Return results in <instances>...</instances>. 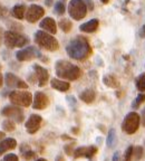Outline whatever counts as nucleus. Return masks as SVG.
<instances>
[{
    "mask_svg": "<svg viewBox=\"0 0 145 161\" xmlns=\"http://www.w3.org/2000/svg\"><path fill=\"white\" fill-rule=\"evenodd\" d=\"M3 75H1V73H0V87L3 86Z\"/></svg>",
    "mask_w": 145,
    "mask_h": 161,
    "instance_id": "obj_42",
    "label": "nucleus"
},
{
    "mask_svg": "<svg viewBox=\"0 0 145 161\" xmlns=\"http://www.w3.org/2000/svg\"><path fill=\"white\" fill-rule=\"evenodd\" d=\"M62 139H63V140H72V139H70L69 136H63Z\"/></svg>",
    "mask_w": 145,
    "mask_h": 161,
    "instance_id": "obj_43",
    "label": "nucleus"
},
{
    "mask_svg": "<svg viewBox=\"0 0 145 161\" xmlns=\"http://www.w3.org/2000/svg\"><path fill=\"white\" fill-rule=\"evenodd\" d=\"M54 10H55V14L58 16H62L66 13V6L63 1H57L55 3V7H54Z\"/></svg>",
    "mask_w": 145,
    "mask_h": 161,
    "instance_id": "obj_29",
    "label": "nucleus"
},
{
    "mask_svg": "<svg viewBox=\"0 0 145 161\" xmlns=\"http://www.w3.org/2000/svg\"><path fill=\"white\" fill-rule=\"evenodd\" d=\"M26 10H27V8H26L25 5H16L15 7L11 9V15H13L16 19L21 20L25 18Z\"/></svg>",
    "mask_w": 145,
    "mask_h": 161,
    "instance_id": "obj_22",
    "label": "nucleus"
},
{
    "mask_svg": "<svg viewBox=\"0 0 145 161\" xmlns=\"http://www.w3.org/2000/svg\"><path fill=\"white\" fill-rule=\"evenodd\" d=\"M116 143V132L114 129H110L108 131L107 138H106V144H107L108 148H113Z\"/></svg>",
    "mask_w": 145,
    "mask_h": 161,
    "instance_id": "obj_24",
    "label": "nucleus"
},
{
    "mask_svg": "<svg viewBox=\"0 0 145 161\" xmlns=\"http://www.w3.org/2000/svg\"><path fill=\"white\" fill-rule=\"evenodd\" d=\"M58 26H59V28L63 30L64 33H69L70 29H72V21H70L69 19H67V18H64V19H62L59 21Z\"/></svg>",
    "mask_w": 145,
    "mask_h": 161,
    "instance_id": "obj_25",
    "label": "nucleus"
},
{
    "mask_svg": "<svg viewBox=\"0 0 145 161\" xmlns=\"http://www.w3.org/2000/svg\"><path fill=\"white\" fill-rule=\"evenodd\" d=\"M132 153H133V146H130L126 149L125 153H124V161L132 160Z\"/></svg>",
    "mask_w": 145,
    "mask_h": 161,
    "instance_id": "obj_31",
    "label": "nucleus"
},
{
    "mask_svg": "<svg viewBox=\"0 0 145 161\" xmlns=\"http://www.w3.org/2000/svg\"><path fill=\"white\" fill-rule=\"evenodd\" d=\"M39 27L44 29L45 31L49 34H56L57 33V25L56 21L51 17H46L44 18L39 24Z\"/></svg>",
    "mask_w": 145,
    "mask_h": 161,
    "instance_id": "obj_16",
    "label": "nucleus"
},
{
    "mask_svg": "<svg viewBox=\"0 0 145 161\" xmlns=\"http://www.w3.org/2000/svg\"><path fill=\"white\" fill-rule=\"evenodd\" d=\"M103 83L110 88L120 87V82L113 74H106V75L103 76Z\"/></svg>",
    "mask_w": 145,
    "mask_h": 161,
    "instance_id": "obj_21",
    "label": "nucleus"
},
{
    "mask_svg": "<svg viewBox=\"0 0 145 161\" xmlns=\"http://www.w3.org/2000/svg\"><path fill=\"white\" fill-rule=\"evenodd\" d=\"M21 156H23V158L25 159L26 161H29V160H31V159L36 158V152L33 150H30L29 146H26V150L21 149Z\"/></svg>",
    "mask_w": 145,
    "mask_h": 161,
    "instance_id": "obj_26",
    "label": "nucleus"
},
{
    "mask_svg": "<svg viewBox=\"0 0 145 161\" xmlns=\"http://www.w3.org/2000/svg\"><path fill=\"white\" fill-rule=\"evenodd\" d=\"M87 6L84 0H72L68 3V14L74 20H82L87 15Z\"/></svg>",
    "mask_w": 145,
    "mask_h": 161,
    "instance_id": "obj_5",
    "label": "nucleus"
},
{
    "mask_svg": "<svg viewBox=\"0 0 145 161\" xmlns=\"http://www.w3.org/2000/svg\"><path fill=\"white\" fill-rule=\"evenodd\" d=\"M41 123H43V118L41 116L38 115V114H31L28 118V120L26 121L25 128L29 134H35L40 129Z\"/></svg>",
    "mask_w": 145,
    "mask_h": 161,
    "instance_id": "obj_11",
    "label": "nucleus"
},
{
    "mask_svg": "<svg viewBox=\"0 0 145 161\" xmlns=\"http://www.w3.org/2000/svg\"><path fill=\"white\" fill-rule=\"evenodd\" d=\"M33 69L35 72V76L38 80V86L40 87H43L45 86L46 84L48 83V80H49V73H48V70L46 68H44L43 66L40 65H35L33 66Z\"/></svg>",
    "mask_w": 145,
    "mask_h": 161,
    "instance_id": "obj_14",
    "label": "nucleus"
},
{
    "mask_svg": "<svg viewBox=\"0 0 145 161\" xmlns=\"http://www.w3.org/2000/svg\"><path fill=\"white\" fill-rule=\"evenodd\" d=\"M136 88L140 92H145V73H142L135 80Z\"/></svg>",
    "mask_w": 145,
    "mask_h": 161,
    "instance_id": "obj_27",
    "label": "nucleus"
},
{
    "mask_svg": "<svg viewBox=\"0 0 145 161\" xmlns=\"http://www.w3.org/2000/svg\"><path fill=\"white\" fill-rule=\"evenodd\" d=\"M97 147L95 146H87V147H79V148L75 149L74 150V158L78 159V158H88L92 159L93 157L97 153Z\"/></svg>",
    "mask_w": 145,
    "mask_h": 161,
    "instance_id": "obj_12",
    "label": "nucleus"
},
{
    "mask_svg": "<svg viewBox=\"0 0 145 161\" xmlns=\"http://www.w3.org/2000/svg\"><path fill=\"white\" fill-rule=\"evenodd\" d=\"M34 37H35V43L40 48H44V49L48 50V52H55V50H57L59 48L58 40L47 31L38 30L35 33Z\"/></svg>",
    "mask_w": 145,
    "mask_h": 161,
    "instance_id": "obj_3",
    "label": "nucleus"
},
{
    "mask_svg": "<svg viewBox=\"0 0 145 161\" xmlns=\"http://www.w3.org/2000/svg\"><path fill=\"white\" fill-rule=\"evenodd\" d=\"M0 70H1V65H0Z\"/></svg>",
    "mask_w": 145,
    "mask_h": 161,
    "instance_id": "obj_46",
    "label": "nucleus"
},
{
    "mask_svg": "<svg viewBox=\"0 0 145 161\" xmlns=\"http://www.w3.org/2000/svg\"><path fill=\"white\" fill-rule=\"evenodd\" d=\"M3 36H5V34H3V30L0 28V45H1V43H3Z\"/></svg>",
    "mask_w": 145,
    "mask_h": 161,
    "instance_id": "obj_38",
    "label": "nucleus"
},
{
    "mask_svg": "<svg viewBox=\"0 0 145 161\" xmlns=\"http://www.w3.org/2000/svg\"><path fill=\"white\" fill-rule=\"evenodd\" d=\"M99 26V20L94 18V19H90L89 21L87 23L83 24V25L79 26V30L80 31H84V33H94L96 31V29L98 28Z\"/></svg>",
    "mask_w": 145,
    "mask_h": 161,
    "instance_id": "obj_18",
    "label": "nucleus"
},
{
    "mask_svg": "<svg viewBox=\"0 0 145 161\" xmlns=\"http://www.w3.org/2000/svg\"><path fill=\"white\" fill-rule=\"evenodd\" d=\"M3 138H5V132H3V131H0V142L3 140Z\"/></svg>",
    "mask_w": 145,
    "mask_h": 161,
    "instance_id": "obj_40",
    "label": "nucleus"
},
{
    "mask_svg": "<svg viewBox=\"0 0 145 161\" xmlns=\"http://www.w3.org/2000/svg\"><path fill=\"white\" fill-rule=\"evenodd\" d=\"M79 98L86 104L93 103L96 98V92L92 88H87V90L83 91L82 93L79 94Z\"/></svg>",
    "mask_w": 145,
    "mask_h": 161,
    "instance_id": "obj_19",
    "label": "nucleus"
},
{
    "mask_svg": "<svg viewBox=\"0 0 145 161\" xmlns=\"http://www.w3.org/2000/svg\"><path fill=\"white\" fill-rule=\"evenodd\" d=\"M3 161H19V159H18V157L15 153H9L3 157Z\"/></svg>",
    "mask_w": 145,
    "mask_h": 161,
    "instance_id": "obj_32",
    "label": "nucleus"
},
{
    "mask_svg": "<svg viewBox=\"0 0 145 161\" xmlns=\"http://www.w3.org/2000/svg\"><path fill=\"white\" fill-rule=\"evenodd\" d=\"M55 161H65V159H64L63 156H58L57 158H56Z\"/></svg>",
    "mask_w": 145,
    "mask_h": 161,
    "instance_id": "obj_41",
    "label": "nucleus"
},
{
    "mask_svg": "<svg viewBox=\"0 0 145 161\" xmlns=\"http://www.w3.org/2000/svg\"><path fill=\"white\" fill-rule=\"evenodd\" d=\"M144 157V150L142 147H133V153H132V160L131 161H140Z\"/></svg>",
    "mask_w": 145,
    "mask_h": 161,
    "instance_id": "obj_23",
    "label": "nucleus"
},
{
    "mask_svg": "<svg viewBox=\"0 0 145 161\" xmlns=\"http://www.w3.org/2000/svg\"><path fill=\"white\" fill-rule=\"evenodd\" d=\"M66 52L72 59L85 60L92 54V47L87 38L84 36H77L67 44Z\"/></svg>",
    "mask_w": 145,
    "mask_h": 161,
    "instance_id": "obj_1",
    "label": "nucleus"
},
{
    "mask_svg": "<svg viewBox=\"0 0 145 161\" xmlns=\"http://www.w3.org/2000/svg\"><path fill=\"white\" fill-rule=\"evenodd\" d=\"M72 146H74V143L67 144V146L64 147V150L66 151V153H67L68 156H72V153H74V149H72Z\"/></svg>",
    "mask_w": 145,
    "mask_h": 161,
    "instance_id": "obj_33",
    "label": "nucleus"
},
{
    "mask_svg": "<svg viewBox=\"0 0 145 161\" xmlns=\"http://www.w3.org/2000/svg\"><path fill=\"white\" fill-rule=\"evenodd\" d=\"M56 75L62 80H76L82 76L83 72L77 65L65 59H59L55 64Z\"/></svg>",
    "mask_w": 145,
    "mask_h": 161,
    "instance_id": "obj_2",
    "label": "nucleus"
},
{
    "mask_svg": "<svg viewBox=\"0 0 145 161\" xmlns=\"http://www.w3.org/2000/svg\"><path fill=\"white\" fill-rule=\"evenodd\" d=\"M41 53L37 47H34V46H29V47H26L24 49L18 50L16 53V58H17L19 62H27V60H33L35 58H40L41 57Z\"/></svg>",
    "mask_w": 145,
    "mask_h": 161,
    "instance_id": "obj_8",
    "label": "nucleus"
},
{
    "mask_svg": "<svg viewBox=\"0 0 145 161\" xmlns=\"http://www.w3.org/2000/svg\"><path fill=\"white\" fill-rule=\"evenodd\" d=\"M144 102H145V94H138V95L136 96L135 100L133 101L132 108H138L141 104L144 103Z\"/></svg>",
    "mask_w": 145,
    "mask_h": 161,
    "instance_id": "obj_30",
    "label": "nucleus"
},
{
    "mask_svg": "<svg viewBox=\"0 0 145 161\" xmlns=\"http://www.w3.org/2000/svg\"><path fill=\"white\" fill-rule=\"evenodd\" d=\"M138 35H140V37H141V38H144V37H145V25H143L142 27H141Z\"/></svg>",
    "mask_w": 145,
    "mask_h": 161,
    "instance_id": "obj_36",
    "label": "nucleus"
},
{
    "mask_svg": "<svg viewBox=\"0 0 145 161\" xmlns=\"http://www.w3.org/2000/svg\"><path fill=\"white\" fill-rule=\"evenodd\" d=\"M3 115L7 116L8 119H11V120L16 121L17 123H21L24 122V119H25V115H24L23 110L19 108V106H5L3 110Z\"/></svg>",
    "mask_w": 145,
    "mask_h": 161,
    "instance_id": "obj_10",
    "label": "nucleus"
},
{
    "mask_svg": "<svg viewBox=\"0 0 145 161\" xmlns=\"http://www.w3.org/2000/svg\"><path fill=\"white\" fill-rule=\"evenodd\" d=\"M1 126H3V129L6 131V132H11V131H13L16 129L15 122H13L11 119H7V120L3 121Z\"/></svg>",
    "mask_w": 145,
    "mask_h": 161,
    "instance_id": "obj_28",
    "label": "nucleus"
},
{
    "mask_svg": "<svg viewBox=\"0 0 145 161\" xmlns=\"http://www.w3.org/2000/svg\"><path fill=\"white\" fill-rule=\"evenodd\" d=\"M9 100L13 105L28 108L33 104V95L28 91H13L9 94Z\"/></svg>",
    "mask_w": 145,
    "mask_h": 161,
    "instance_id": "obj_6",
    "label": "nucleus"
},
{
    "mask_svg": "<svg viewBox=\"0 0 145 161\" xmlns=\"http://www.w3.org/2000/svg\"><path fill=\"white\" fill-rule=\"evenodd\" d=\"M50 85H51L53 88L59 91V92H67L70 88V85L68 82L58 80V78H53V80H50Z\"/></svg>",
    "mask_w": 145,
    "mask_h": 161,
    "instance_id": "obj_20",
    "label": "nucleus"
},
{
    "mask_svg": "<svg viewBox=\"0 0 145 161\" xmlns=\"http://www.w3.org/2000/svg\"><path fill=\"white\" fill-rule=\"evenodd\" d=\"M5 82L8 87H15V88H19V90H26V88H28V84L26 83L25 80H23L21 78H19L18 76H16L13 73L6 74Z\"/></svg>",
    "mask_w": 145,
    "mask_h": 161,
    "instance_id": "obj_13",
    "label": "nucleus"
},
{
    "mask_svg": "<svg viewBox=\"0 0 145 161\" xmlns=\"http://www.w3.org/2000/svg\"><path fill=\"white\" fill-rule=\"evenodd\" d=\"M35 161H47L46 159H44V158H39V159H36Z\"/></svg>",
    "mask_w": 145,
    "mask_h": 161,
    "instance_id": "obj_45",
    "label": "nucleus"
},
{
    "mask_svg": "<svg viewBox=\"0 0 145 161\" xmlns=\"http://www.w3.org/2000/svg\"><path fill=\"white\" fill-rule=\"evenodd\" d=\"M142 123H143V125L145 126V108H144V110L142 111Z\"/></svg>",
    "mask_w": 145,
    "mask_h": 161,
    "instance_id": "obj_39",
    "label": "nucleus"
},
{
    "mask_svg": "<svg viewBox=\"0 0 145 161\" xmlns=\"http://www.w3.org/2000/svg\"><path fill=\"white\" fill-rule=\"evenodd\" d=\"M8 14H9V10L3 5H1V3H0V17H6Z\"/></svg>",
    "mask_w": 145,
    "mask_h": 161,
    "instance_id": "obj_34",
    "label": "nucleus"
},
{
    "mask_svg": "<svg viewBox=\"0 0 145 161\" xmlns=\"http://www.w3.org/2000/svg\"><path fill=\"white\" fill-rule=\"evenodd\" d=\"M112 161H120V152H115L114 156H113V160Z\"/></svg>",
    "mask_w": 145,
    "mask_h": 161,
    "instance_id": "obj_37",
    "label": "nucleus"
},
{
    "mask_svg": "<svg viewBox=\"0 0 145 161\" xmlns=\"http://www.w3.org/2000/svg\"><path fill=\"white\" fill-rule=\"evenodd\" d=\"M108 1H110V0H100V3H104V5H106V3H108Z\"/></svg>",
    "mask_w": 145,
    "mask_h": 161,
    "instance_id": "obj_44",
    "label": "nucleus"
},
{
    "mask_svg": "<svg viewBox=\"0 0 145 161\" xmlns=\"http://www.w3.org/2000/svg\"><path fill=\"white\" fill-rule=\"evenodd\" d=\"M84 1H85L86 6H87V9L92 11V10L94 9V3H93L92 0H84Z\"/></svg>",
    "mask_w": 145,
    "mask_h": 161,
    "instance_id": "obj_35",
    "label": "nucleus"
},
{
    "mask_svg": "<svg viewBox=\"0 0 145 161\" xmlns=\"http://www.w3.org/2000/svg\"><path fill=\"white\" fill-rule=\"evenodd\" d=\"M45 15V9L41 6L38 5H30L28 7V9L26 10L25 18L27 19L28 23H36L37 20H39L41 17H44Z\"/></svg>",
    "mask_w": 145,
    "mask_h": 161,
    "instance_id": "obj_9",
    "label": "nucleus"
},
{
    "mask_svg": "<svg viewBox=\"0 0 145 161\" xmlns=\"http://www.w3.org/2000/svg\"><path fill=\"white\" fill-rule=\"evenodd\" d=\"M141 118L136 112H130L122 122V130L126 134H134L138 130Z\"/></svg>",
    "mask_w": 145,
    "mask_h": 161,
    "instance_id": "obj_7",
    "label": "nucleus"
},
{
    "mask_svg": "<svg viewBox=\"0 0 145 161\" xmlns=\"http://www.w3.org/2000/svg\"><path fill=\"white\" fill-rule=\"evenodd\" d=\"M49 105V98L43 92H36L33 98V108L35 110H45Z\"/></svg>",
    "mask_w": 145,
    "mask_h": 161,
    "instance_id": "obj_15",
    "label": "nucleus"
},
{
    "mask_svg": "<svg viewBox=\"0 0 145 161\" xmlns=\"http://www.w3.org/2000/svg\"><path fill=\"white\" fill-rule=\"evenodd\" d=\"M3 42H5V45L8 48H19L27 45L29 43V38L17 33V31L8 30L3 36Z\"/></svg>",
    "mask_w": 145,
    "mask_h": 161,
    "instance_id": "obj_4",
    "label": "nucleus"
},
{
    "mask_svg": "<svg viewBox=\"0 0 145 161\" xmlns=\"http://www.w3.org/2000/svg\"><path fill=\"white\" fill-rule=\"evenodd\" d=\"M17 147V141L13 138H7L3 139L1 142H0V156L3 154L5 152L10 150H13Z\"/></svg>",
    "mask_w": 145,
    "mask_h": 161,
    "instance_id": "obj_17",
    "label": "nucleus"
}]
</instances>
